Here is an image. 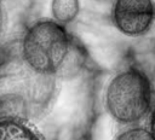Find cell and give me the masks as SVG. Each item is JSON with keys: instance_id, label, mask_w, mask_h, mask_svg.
<instances>
[{"instance_id": "52a82bcc", "label": "cell", "mask_w": 155, "mask_h": 140, "mask_svg": "<svg viewBox=\"0 0 155 140\" xmlns=\"http://www.w3.org/2000/svg\"><path fill=\"white\" fill-rule=\"evenodd\" d=\"M114 140H154L150 130L142 127H131L122 130Z\"/></svg>"}, {"instance_id": "7a4b0ae2", "label": "cell", "mask_w": 155, "mask_h": 140, "mask_svg": "<svg viewBox=\"0 0 155 140\" xmlns=\"http://www.w3.org/2000/svg\"><path fill=\"white\" fill-rule=\"evenodd\" d=\"M58 82L24 63L18 40L0 45V116L31 123L45 117L54 103Z\"/></svg>"}, {"instance_id": "ba28073f", "label": "cell", "mask_w": 155, "mask_h": 140, "mask_svg": "<svg viewBox=\"0 0 155 140\" xmlns=\"http://www.w3.org/2000/svg\"><path fill=\"white\" fill-rule=\"evenodd\" d=\"M6 25H7V12H6L4 1L0 0V45L4 41V36L6 33Z\"/></svg>"}, {"instance_id": "3957f363", "label": "cell", "mask_w": 155, "mask_h": 140, "mask_svg": "<svg viewBox=\"0 0 155 140\" xmlns=\"http://www.w3.org/2000/svg\"><path fill=\"white\" fill-rule=\"evenodd\" d=\"M151 84L139 69L130 66L116 72L104 91V106L113 119L134 124L147 116L151 106Z\"/></svg>"}, {"instance_id": "6da1fadb", "label": "cell", "mask_w": 155, "mask_h": 140, "mask_svg": "<svg viewBox=\"0 0 155 140\" xmlns=\"http://www.w3.org/2000/svg\"><path fill=\"white\" fill-rule=\"evenodd\" d=\"M17 40L24 63L40 75L57 81L74 80L86 66L82 42L51 17L31 21Z\"/></svg>"}, {"instance_id": "277c9868", "label": "cell", "mask_w": 155, "mask_h": 140, "mask_svg": "<svg viewBox=\"0 0 155 140\" xmlns=\"http://www.w3.org/2000/svg\"><path fill=\"white\" fill-rule=\"evenodd\" d=\"M155 18L153 0H114L111 22L124 35L136 37L145 34Z\"/></svg>"}, {"instance_id": "9c48e42d", "label": "cell", "mask_w": 155, "mask_h": 140, "mask_svg": "<svg viewBox=\"0 0 155 140\" xmlns=\"http://www.w3.org/2000/svg\"><path fill=\"white\" fill-rule=\"evenodd\" d=\"M150 133L155 140V106H154L151 115H150Z\"/></svg>"}, {"instance_id": "8992f818", "label": "cell", "mask_w": 155, "mask_h": 140, "mask_svg": "<svg viewBox=\"0 0 155 140\" xmlns=\"http://www.w3.org/2000/svg\"><path fill=\"white\" fill-rule=\"evenodd\" d=\"M51 18L59 24L69 25L80 13V0H51Z\"/></svg>"}, {"instance_id": "5b68a950", "label": "cell", "mask_w": 155, "mask_h": 140, "mask_svg": "<svg viewBox=\"0 0 155 140\" xmlns=\"http://www.w3.org/2000/svg\"><path fill=\"white\" fill-rule=\"evenodd\" d=\"M0 140H45L31 122L0 116Z\"/></svg>"}]
</instances>
